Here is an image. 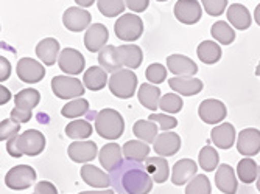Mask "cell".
Here are the masks:
<instances>
[{
  "mask_svg": "<svg viewBox=\"0 0 260 194\" xmlns=\"http://www.w3.org/2000/svg\"><path fill=\"white\" fill-rule=\"evenodd\" d=\"M254 19H255V23L257 25H260V4L255 7V10H254Z\"/></svg>",
  "mask_w": 260,
  "mask_h": 194,
  "instance_id": "9f6ffc18",
  "label": "cell"
},
{
  "mask_svg": "<svg viewBox=\"0 0 260 194\" xmlns=\"http://www.w3.org/2000/svg\"><path fill=\"white\" fill-rule=\"evenodd\" d=\"M95 131L102 138L117 140L125 131L123 117L114 109H103L95 115Z\"/></svg>",
  "mask_w": 260,
  "mask_h": 194,
  "instance_id": "7a4b0ae2",
  "label": "cell"
},
{
  "mask_svg": "<svg viewBox=\"0 0 260 194\" xmlns=\"http://www.w3.org/2000/svg\"><path fill=\"white\" fill-rule=\"evenodd\" d=\"M11 75V64L7 58H0V83H4Z\"/></svg>",
  "mask_w": 260,
  "mask_h": 194,
  "instance_id": "f907efd6",
  "label": "cell"
},
{
  "mask_svg": "<svg viewBox=\"0 0 260 194\" xmlns=\"http://www.w3.org/2000/svg\"><path fill=\"white\" fill-rule=\"evenodd\" d=\"M99 64L106 71H111V73H115V71L122 70L123 65L119 59V55H117V47H114V45L103 47L99 52Z\"/></svg>",
  "mask_w": 260,
  "mask_h": 194,
  "instance_id": "f546056e",
  "label": "cell"
},
{
  "mask_svg": "<svg viewBox=\"0 0 260 194\" xmlns=\"http://www.w3.org/2000/svg\"><path fill=\"white\" fill-rule=\"evenodd\" d=\"M99 148L97 144L93 141H74L69 144V149L67 154L70 157V160L75 162V163H87L90 160H93L99 154Z\"/></svg>",
  "mask_w": 260,
  "mask_h": 194,
  "instance_id": "4fadbf2b",
  "label": "cell"
},
{
  "mask_svg": "<svg viewBox=\"0 0 260 194\" xmlns=\"http://www.w3.org/2000/svg\"><path fill=\"white\" fill-rule=\"evenodd\" d=\"M145 76L151 84H160L167 78V70L162 64H151L145 71Z\"/></svg>",
  "mask_w": 260,
  "mask_h": 194,
  "instance_id": "ee69618b",
  "label": "cell"
},
{
  "mask_svg": "<svg viewBox=\"0 0 260 194\" xmlns=\"http://www.w3.org/2000/svg\"><path fill=\"white\" fill-rule=\"evenodd\" d=\"M108 86L115 98L128 100L134 95V92L137 89V76H136V73H133L131 68L119 70L111 75Z\"/></svg>",
  "mask_w": 260,
  "mask_h": 194,
  "instance_id": "3957f363",
  "label": "cell"
},
{
  "mask_svg": "<svg viewBox=\"0 0 260 194\" xmlns=\"http://www.w3.org/2000/svg\"><path fill=\"white\" fill-rule=\"evenodd\" d=\"M75 2L83 8H87V7H92V4L95 2V0H75Z\"/></svg>",
  "mask_w": 260,
  "mask_h": 194,
  "instance_id": "11a10c76",
  "label": "cell"
},
{
  "mask_svg": "<svg viewBox=\"0 0 260 194\" xmlns=\"http://www.w3.org/2000/svg\"><path fill=\"white\" fill-rule=\"evenodd\" d=\"M198 162H200V166L204 169L206 173H210V171H215V168L218 166L220 156L215 151V148L204 146L198 154Z\"/></svg>",
  "mask_w": 260,
  "mask_h": 194,
  "instance_id": "74e56055",
  "label": "cell"
},
{
  "mask_svg": "<svg viewBox=\"0 0 260 194\" xmlns=\"http://www.w3.org/2000/svg\"><path fill=\"white\" fill-rule=\"evenodd\" d=\"M150 121H154L157 123V126L165 132V131H170V129H175L178 126V120L172 115H167V113H151Z\"/></svg>",
  "mask_w": 260,
  "mask_h": 194,
  "instance_id": "f6af8a7d",
  "label": "cell"
},
{
  "mask_svg": "<svg viewBox=\"0 0 260 194\" xmlns=\"http://www.w3.org/2000/svg\"><path fill=\"white\" fill-rule=\"evenodd\" d=\"M114 31L120 41L133 42L137 41L144 33V22L137 14H123L117 19Z\"/></svg>",
  "mask_w": 260,
  "mask_h": 194,
  "instance_id": "277c9868",
  "label": "cell"
},
{
  "mask_svg": "<svg viewBox=\"0 0 260 194\" xmlns=\"http://www.w3.org/2000/svg\"><path fill=\"white\" fill-rule=\"evenodd\" d=\"M35 194H58V189L52 182L41 180L38 185H35Z\"/></svg>",
  "mask_w": 260,
  "mask_h": 194,
  "instance_id": "7dc6e473",
  "label": "cell"
},
{
  "mask_svg": "<svg viewBox=\"0 0 260 194\" xmlns=\"http://www.w3.org/2000/svg\"><path fill=\"white\" fill-rule=\"evenodd\" d=\"M122 154H123V148L119 146L117 143L105 144V146L99 152V160H100L105 171H108V173L114 171V169L123 162Z\"/></svg>",
  "mask_w": 260,
  "mask_h": 194,
  "instance_id": "ac0fdd59",
  "label": "cell"
},
{
  "mask_svg": "<svg viewBox=\"0 0 260 194\" xmlns=\"http://www.w3.org/2000/svg\"><path fill=\"white\" fill-rule=\"evenodd\" d=\"M157 2H167V0H157Z\"/></svg>",
  "mask_w": 260,
  "mask_h": 194,
  "instance_id": "91938a15",
  "label": "cell"
},
{
  "mask_svg": "<svg viewBox=\"0 0 260 194\" xmlns=\"http://www.w3.org/2000/svg\"><path fill=\"white\" fill-rule=\"evenodd\" d=\"M78 194H114V189H102V191H81Z\"/></svg>",
  "mask_w": 260,
  "mask_h": 194,
  "instance_id": "db71d44e",
  "label": "cell"
},
{
  "mask_svg": "<svg viewBox=\"0 0 260 194\" xmlns=\"http://www.w3.org/2000/svg\"><path fill=\"white\" fill-rule=\"evenodd\" d=\"M197 55L204 64H217L221 59V48L214 41H203L197 48Z\"/></svg>",
  "mask_w": 260,
  "mask_h": 194,
  "instance_id": "1f68e13d",
  "label": "cell"
},
{
  "mask_svg": "<svg viewBox=\"0 0 260 194\" xmlns=\"http://www.w3.org/2000/svg\"><path fill=\"white\" fill-rule=\"evenodd\" d=\"M20 131V123L16 120H2L0 121V140H11Z\"/></svg>",
  "mask_w": 260,
  "mask_h": 194,
  "instance_id": "7bdbcfd3",
  "label": "cell"
},
{
  "mask_svg": "<svg viewBox=\"0 0 260 194\" xmlns=\"http://www.w3.org/2000/svg\"><path fill=\"white\" fill-rule=\"evenodd\" d=\"M175 16L181 23L193 25V23L200 22L203 16V10L201 5L198 4V0H178L175 5Z\"/></svg>",
  "mask_w": 260,
  "mask_h": 194,
  "instance_id": "7c38bea8",
  "label": "cell"
},
{
  "mask_svg": "<svg viewBox=\"0 0 260 194\" xmlns=\"http://www.w3.org/2000/svg\"><path fill=\"white\" fill-rule=\"evenodd\" d=\"M81 179L93 186V188H102V189H106L108 186H111V179L106 173H103L100 168L93 166V165H89L86 163L83 168H81Z\"/></svg>",
  "mask_w": 260,
  "mask_h": 194,
  "instance_id": "7402d4cb",
  "label": "cell"
},
{
  "mask_svg": "<svg viewBox=\"0 0 260 194\" xmlns=\"http://www.w3.org/2000/svg\"><path fill=\"white\" fill-rule=\"evenodd\" d=\"M84 56L75 50V48H64V50L59 53V58H58V65L59 68L64 71L67 75H78L84 70Z\"/></svg>",
  "mask_w": 260,
  "mask_h": 194,
  "instance_id": "9c48e42d",
  "label": "cell"
},
{
  "mask_svg": "<svg viewBox=\"0 0 260 194\" xmlns=\"http://www.w3.org/2000/svg\"><path fill=\"white\" fill-rule=\"evenodd\" d=\"M198 115L206 125H217V123H221V121L226 118L228 110L221 101L210 98V100H204L200 104Z\"/></svg>",
  "mask_w": 260,
  "mask_h": 194,
  "instance_id": "30bf717a",
  "label": "cell"
},
{
  "mask_svg": "<svg viewBox=\"0 0 260 194\" xmlns=\"http://www.w3.org/2000/svg\"><path fill=\"white\" fill-rule=\"evenodd\" d=\"M90 20H92L90 13L83 8H78V7H70L62 14L64 27L74 33L86 30L90 25Z\"/></svg>",
  "mask_w": 260,
  "mask_h": 194,
  "instance_id": "8fae6325",
  "label": "cell"
},
{
  "mask_svg": "<svg viewBox=\"0 0 260 194\" xmlns=\"http://www.w3.org/2000/svg\"><path fill=\"white\" fill-rule=\"evenodd\" d=\"M36 182V171L28 165H17L5 176V185L11 189H27Z\"/></svg>",
  "mask_w": 260,
  "mask_h": 194,
  "instance_id": "5b68a950",
  "label": "cell"
},
{
  "mask_svg": "<svg viewBox=\"0 0 260 194\" xmlns=\"http://www.w3.org/2000/svg\"><path fill=\"white\" fill-rule=\"evenodd\" d=\"M92 125L86 120H74L66 126V135L74 140H86L92 135Z\"/></svg>",
  "mask_w": 260,
  "mask_h": 194,
  "instance_id": "e575fe53",
  "label": "cell"
},
{
  "mask_svg": "<svg viewBox=\"0 0 260 194\" xmlns=\"http://www.w3.org/2000/svg\"><path fill=\"white\" fill-rule=\"evenodd\" d=\"M111 186L119 194H150L153 189V177L144 162L123 160L109 173Z\"/></svg>",
  "mask_w": 260,
  "mask_h": 194,
  "instance_id": "6da1fadb",
  "label": "cell"
},
{
  "mask_svg": "<svg viewBox=\"0 0 260 194\" xmlns=\"http://www.w3.org/2000/svg\"><path fill=\"white\" fill-rule=\"evenodd\" d=\"M16 71H17L19 80L27 84H36L42 81L45 76V68L42 67V64L31 58H22L17 62Z\"/></svg>",
  "mask_w": 260,
  "mask_h": 194,
  "instance_id": "ba28073f",
  "label": "cell"
},
{
  "mask_svg": "<svg viewBox=\"0 0 260 194\" xmlns=\"http://www.w3.org/2000/svg\"><path fill=\"white\" fill-rule=\"evenodd\" d=\"M167 67L175 76H193L198 73V65L184 55H170L167 58Z\"/></svg>",
  "mask_w": 260,
  "mask_h": 194,
  "instance_id": "e0dca14e",
  "label": "cell"
},
{
  "mask_svg": "<svg viewBox=\"0 0 260 194\" xmlns=\"http://www.w3.org/2000/svg\"><path fill=\"white\" fill-rule=\"evenodd\" d=\"M41 101V93L36 89H23L14 96V103L17 109L31 110L35 109Z\"/></svg>",
  "mask_w": 260,
  "mask_h": 194,
  "instance_id": "836d02e7",
  "label": "cell"
},
{
  "mask_svg": "<svg viewBox=\"0 0 260 194\" xmlns=\"http://www.w3.org/2000/svg\"><path fill=\"white\" fill-rule=\"evenodd\" d=\"M203 7L209 16H220L228 8V0H203Z\"/></svg>",
  "mask_w": 260,
  "mask_h": 194,
  "instance_id": "bcb514c9",
  "label": "cell"
},
{
  "mask_svg": "<svg viewBox=\"0 0 260 194\" xmlns=\"http://www.w3.org/2000/svg\"><path fill=\"white\" fill-rule=\"evenodd\" d=\"M153 149L160 157L175 156L181 149V137L175 132H162L157 135L156 141L153 143Z\"/></svg>",
  "mask_w": 260,
  "mask_h": 194,
  "instance_id": "2e32d148",
  "label": "cell"
},
{
  "mask_svg": "<svg viewBox=\"0 0 260 194\" xmlns=\"http://www.w3.org/2000/svg\"><path fill=\"white\" fill-rule=\"evenodd\" d=\"M210 33H212V36H214L215 41H218L223 45H229L235 39V31L231 28V25L228 22H223V20L215 22L214 25H212V28H210Z\"/></svg>",
  "mask_w": 260,
  "mask_h": 194,
  "instance_id": "8d00e7d4",
  "label": "cell"
},
{
  "mask_svg": "<svg viewBox=\"0 0 260 194\" xmlns=\"http://www.w3.org/2000/svg\"><path fill=\"white\" fill-rule=\"evenodd\" d=\"M7 151H8V154L11 156V157H22L23 154L20 152V149H19V144H17V135L16 137H13L11 140H8V143H7Z\"/></svg>",
  "mask_w": 260,
  "mask_h": 194,
  "instance_id": "816d5d0a",
  "label": "cell"
},
{
  "mask_svg": "<svg viewBox=\"0 0 260 194\" xmlns=\"http://www.w3.org/2000/svg\"><path fill=\"white\" fill-rule=\"evenodd\" d=\"M237 151L245 157L258 154L260 152V131L254 128L240 131L239 140H237Z\"/></svg>",
  "mask_w": 260,
  "mask_h": 194,
  "instance_id": "5bb4252c",
  "label": "cell"
},
{
  "mask_svg": "<svg viewBox=\"0 0 260 194\" xmlns=\"http://www.w3.org/2000/svg\"><path fill=\"white\" fill-rule=\"evenodd\" d=\"M36 55L45 65H53L59 58V42L53 37L42 39L36 45Z\"/></svg>",
  "mask_w": 260,
  "mask_h": 194,
  "instance_id": "cb8c5ba5",
  "label": "cell"
},
{
  "mask_svg": "<svg viewBox=\"0 0 260 194\" xmlns=\"http://www.w3.org/2000/svg\"><path fill=\"white\" fill-rule=\"evenodd\" d=\"M182 104V98L178 93H165L159 101V109L164 110V113H178L181 112Z\"/></svg>",
  "mask_w": 260,
  "mask_h": 194,
  "instance_id": "ab89813d",
  "label": "cell"
},
{
  "mask_svg": "<svg viewBox=\"0 0 260 194\" xmlns=\"http://www.w3.org/2000/svg\"><path fill=\"white\" fill-rule=\"evenodd\" d=\"M137 98H139L140 104L147 107L148 110H157L159 101H160V90H159V87L148 84V83L140 84V89L137 92Z\"/></svg>",
  "mask_w": 260,
  "mask_h": 194,
  "instance_id": "f1b7e54d",
  "label": "cell"
},
{
  "mask_svg": "<svg viewBox=\"0 0 260 194\" xmlns=\"http://www.w3.org/2000/svg\"><path fill=\"white\" fill-rule=\"evenodd\" d=\"M255 75L260 78V62H258V64H257V67H255Z\"/></svg>",
  "mask_w": 260,
  "mask_h": 194,
  "instance_id": "680465c9",
  "label": "cell"
},
{
  "mask_svg": "<svg viewBox=\"0 0 260 194\" xmlns=\"http://www.w3.org/2000/svg\"><path fill=\"white\" fill-rule=\"evenodd\" d=\"M19 149L23 156L36 157L45 149V137L36 129H28L23 134L17 135Z\"/></svg>",
  "mask_w": 260,
  "mask_h": 194,
  "instance_id": "52a82bcc",
  "label": "cell"
},
{
  "mask_svg": "<svg viewBox=\"0 0 260 194\" xmlns=\"http://www.w3.org/2000/svg\"><path fill=\"white\" fill-rule=\"evenodd\" d=\"M106 83H108V71L100 65L89 67L83 76V84L93 92L102 90L106 86Z\"/></svg>",
  "mask_w": 260,
  "mask_h": 194,
  "instance_id": "83f0119b",
  "label": "cell"
},
{
  "mask_svg": "<svg viewBox=\"0 0 260 194\" xmlns=\"http://www.w3.org/2000/svg\"><path fill=\"white\" fill-rule=\"evenodd\" d=\"M144 163L156 183L167 182V179L170 176V169H169V162L164 157H148Z\"/></svg>",
  "mask_w": 260,
  "mask_h": 194,
  "instance_id": "4316f807",
  "label": "cell"
},
{
  "mask_svg": "<svg viewBox=\"0 0 260 194\" xmlns=\"http://www.w3.org/2000/svg\"><path fill=\"white\" fill-rule=\"evenodd\" d=\"M108 37L109 33L103 23H93V25L87 28L84 34V45L90 53H97L103 47H106Z\"/></svg>",
  "mask_w": 260,
  "mask_h": 194,
  "instance_id": "9a60e30c",
  "label": "cell"
},
{
  "mask_svg": "<svg viewBox=\"0 0 260 194\" xmlns=\"http://www.w3.org/2000/svg\"><path fill=\"white\" fill-rule=\"evenodd\" d=\"M11 100V93H10V90L7 89V87H4V86H0V104H7L8 101Z\"/></svg>",
  "mask_w": 260,
  "mask_h": 194,
  "instance_id": "f5cc1de1",
  "label": "cell"
},
{
  "mask_svg": "<svg viewBox=\"0 0 260 194\" xmlns=\"http://www.w3.org/2000/svg\"><path fill=\"white\" fill-rule=\"evenodd\" d=\"M52 90L56 95V98L61 100H70V98H78L84 93V86L78 78L74 76H55L52 80Z\"/></svg>",
  "mask_w": 260,
  "mask_h": 194,
  "instance_id": "8992f818",
  "label": "cell"
},
{
  "mask_svg": "<svg viewBox=\"0 0 260 194\" xmlns=\"http://www.w3.org/2000/svg\"><path fill=\"white\" fill-rule=\"evenodd\" d=\"M157 129H159V126L154 123V121H150V120H139L133 126L134 135L145 143H154L156 141V138L159 135Z\"/></svg>",
  "mask_w": 260,
  "mask_h": 194,
  "instance_id": "d6a6232c",
  "label": "cell"
},
{
  "mask_svg": "<svg viewBox=\"0 0 260 194\" xmlns=\"http://www.w3.org/2000/svg\"><path fill=\"white\" fill-rule=\"evenodd\" d=\"M215 185L224 194H235L239 189L235 171L229 165H220L215 173Z\"/></svg>",
  "mask_w": 260,
  "mask_h": 194,
  "instance_id": "ffe728a7",
  "label": "cell"
},
{
  "mask_svg": "<svg viewBox=\"0 0 260 194\" xmlns=\"http://www.w3.org/2000/svg\"><path fill=\"white\" fill-rule=\"evenodd\" d=\"M125 4L126 7L134 11V13H142V11H145L148 8V4H150V0H125Z\"/></svg>",
  "mask_w": 260,
  "mask_h": 194,
  "instance_id": "c3c4849f",
  "label": "cell"
},
{
  "mask_svg": "<svg viewBox=\"0 0 260 194\" xmlns=\"http://www.w3.org/2000/svg\"><path fill=\"white\" fill-rule=\"evenodd\" d=\"M169 86L178 93V95H184V96H193L198 95L204 84L201 80L198 78H192V76H175L169 80Z\"/></svg>",
  "mask_w": 260,
  "mask_h": 194,
  "instance_id": "d6986e66",
  "label": "cell"
},
{
  "mask_svg": "<svg viewBox=\"0 0 260 194\" xmlns=\"http://www.w3.org/2000/svg\"><path fill=\"white\" fill-rule=\"evenodd\" d=\"M11 118L16 120V121H19L20 125H22V123H27V121L31 118V110H23V109L14 107V109L11 110Z\"/></svg>",
  "mask_w": 260,
  "mask_h": 194,
  "instance_id": "681fc988",
  "label": "cell"
},
{
  "mask_svg": "<svg viewBox=\"0 0 260 194\" xmlns=\"http://www.w3.org/2000/svg\"><path fill=\"white\" fill-rule=\"evenodd\" d=\"M117 55L122 62L123 67L128 68H137L140 67L142 61H144V53H142V48L137 45H120L117 47Z\"/></svg>",
  "mask_w": 260,
  "mask_h": 194,
  "instance_id": "484cf974",
  "label": "cell"
},
{
  "mask_svg": "<svg viewBox=\"0 0 260 194\" xmlns=\"http://www.w3.org/2000/svg\"><path fill=\"white\" fill-rule=\"evenodd\" d=\"M257 189L260 191V166H258V176H257Z\"/></svg>",
  "mask_w": 260,
  "mask_h": 194,
  "instance_id": "6f0895ef",
  "label": "cell"
},
{
  "mask_svg": "<svg viewBox=\"0 0 260 194\" xmlns=\"http://www.w3.org/2000/svg\"><path fill=\"white\" fill-rule=\"evenodd\" d=\"M237 176L240 179V182L243 183H252L254 180H257V176H258V166L255 163V160L246 157L243 160L239 162V166H237Z\"/></svg>",
  "mask_w": 260,
  "mask_h": 194,
  "instance_id": "d590c367",
  "label": "cell"
},
{
  "mask_svg": "<svg viewBox=\"0 0 260 194\" xmlns=\"http://www.w3.org/2000/svg\"><path fill=\"white\" fill-rule=\"evenodd\" d=\"M235 129L231 123H221L215 126L210 132V140L214 141V144L220 149H229L232 148V144L235 141Z\"/></svg>",
  "mask_w": 260,
  "mask_h": 194,
  "instance_id": "603a6c76",
  "label": "cell"
},
{
  "mask_svg": "<svg viewBox=\"0 0 260 194\" xmlns=\"http://www.w3.org/2000/svg\"><path fill=\"white\" fill-rule=\"evenodd\" d=\"M212 186L204 174H197L185 186V194H210Z\"/></svg>",
  "mask_w": 260,
  "mask_h": 194,
  "instance_id": "60d3db41",
  "label": "cell"
},
{
  "mask_svg": "<svg viewBox=\"0 0 260 194\" xmlns=\"http://www.w3.org/2000/svg\"><path fill=\"white\" fill-rule=\"evenodd\" d=\"M197 176V163L190 159H182L178 160L173 166L172 171V182L176 186L185 185L190 182V179H193Z\"/></svg>",
  "mask_w": 260,
  "mask_h": 194,
  "instance_id": "44dd1931",
  "label": "cell"
},
{
  "mask_svg": "<svg viewBox=\"0 0 260 194\" xmlns=\"http://www.w3.org/2000/svg\"><path fill=\"white\" fill-rule=\"evenodd\" d=\"M87 110H89V101L84 100V98H77L74 101L67 103L62 107L61 113L66 118H78V117L87 113Z\"/></svg>",
  "mask_w": 260,
  "mask_h": 194,
  "instance_id": "f35d334b",
  "label": "cell"
},
{
  "mask_svg": "<svg viewBox=\"0 0 260 194\" xmlns=\"http://www.w3.org/2000/svg\"><path fill=\"white\" fill-rule=\"evenodd\" d=\"M228 20L229 23H232V27L237 30H248L252 23L249 10L240 4H232L228 8Z\"/></svg>",
  "mask_w": 260,
  "mask_h": 194,
  "instance_id": "d4e9b609",
  "label": "cell"
},
{
  "mask_svg": "<svg viewBox=\"0 0 260 194\" xmlns=\"http://www.w3.org/2000/svg\"><path fill=\"white\" fill-rule=\"evenodd\" d=\"M125 0H99V11L106 17H115L125 11Z\"/></svg>",
  "mask_w": 260,
  "mask_h": 194,
  "instance_id": "b9f144b4",
  "label": "cell"
},
{
  "mask_svg": "<svg viewBox=\"0 0 260 194\" xmlns=\"http://www.w3.org/2000/svg\"><path fill=\"white\" fill-rule=\"evenodd\" d=\"M123 156L128 160H136V162H145L150 154V146L148 143L142 140H129L123 144Z\"/></svg>",
  "mask_w": 260,
  "mask_h": 194,
  "instance_id": "4dcf8cb0",
  "label": "cell"
}]
</instances>
